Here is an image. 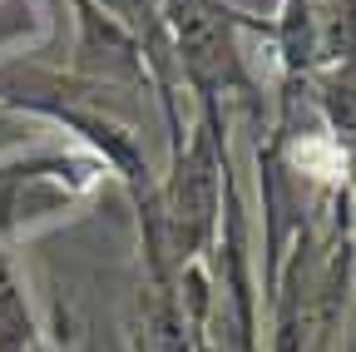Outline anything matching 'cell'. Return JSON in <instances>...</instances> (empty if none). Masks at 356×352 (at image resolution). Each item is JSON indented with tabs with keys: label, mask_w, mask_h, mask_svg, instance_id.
<instances>
[]
</instances>
